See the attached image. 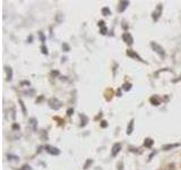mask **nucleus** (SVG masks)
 I'll list each match as a JSON object with an SVG mask.
<instances>
[{"instance_id":"a211bd4d","label":"nucleus","mask_w":181,"mask_h":170,"mask_svg":"<svg viewBox=\"0 0 181 170\" xmlns=\"http://www.w3.org/2000/svg\"><path fill=\"white\" fill-rule=\"evenodd\" d=\"M37 34H39V37H40L41 42H42V43H44V42H45V37H44V34L42 33V32H39Z\"/></svg>"},{"instance_id":"6e6552de","label":"nucleus","mask_w":181,"mask_h":170,"mask_svg":"<svg viewBox=\"0 0 181 170\" xmlns=\"http://www.w3.org/2000/svg\"><path fill=\"white\" fill-rule=\"evenodd\" d=\"M120 150H121V144H120V143H114V144H113V146H112V152H111V155H112V156H116V155H118V153L120 152Z\"/></svg>"},{"instance_id":"a878e982","label":"nucleus","mask_w":181,"mask_h":170,"mask_svg":"<svg viewBox=\"0 0 181 170\" xmlns=\"http://www.w3.org/2000/svg\"><path fill=\"white\" fill-rule=\"evenodd\" d=\"M92 162H93L92 160H88V161H87V162H86V164H85V167H84V168H85V169H87V167H88V164H89V163H92Z\"/></svg>"},{"instance_id":"ddd939ff","label":"nucleus","mask_w":181,"mask_h":170,"mask_svg":"<svg viewBox=\"0 0 181 170\" xmlns=\"http://www.w3.org/2000/svg\"><path fill=\"white\" fill-rule=\"evenodd\" d=\"M29 125L32 126L33 131H36V128H37V120L35 118H31L29 119Z\"/></svg>"},{"instance_id":"dca6fc26","label":"nucleus","mask_w":181,"mask_h":170,"mask_svg":"<svg viewBox=\"0 0 181 170\" xmlns=\"http://www.w3.org/2000/svg\"><path fill=\"white\" fill-rule=\"evenodd\" d=\"M18 156H16V155H13V154H8V160H10V161H18Z\"/></svg>"},{"instance_id":"aec40b11","label":"nucleus","mask_w":181,"mask_h":170,"mask_svg":"<svg viewBox=\"0 0 181 170\" xmlns=\"http://www.w3.org/2000/svg\"><path fill=\"white\" fill-rule=\"evenodd\" d=\"M62 49H64V50H65L66 52H67V51H69V50H70V48H69V45L67 44V43H64V44H62Z\"/></svg>"},{"instance_id":"b1692460","label":"nucleus","mask_w":181,"mask_h":170,"mask_svg":"<svg viewBox=\"0 0 181 170\" xmlns=\"http://www.w3.org/2000/svg\"><path fill=\"white\" fill-rule=\"evenodd\" d=\"M21 170H32V169H31V167H29V166L25 164V166L23 167V169H21Z\"/></svg>"},{"instance_id":"7ed1b4c3","label":"nucleus","mask_w":181,"mask_h":170,"mask_svg":"<svg viewBox=\"0 0 181 170\" xmlns=\"http://www.w3.org/2000/svg\"><path fill=\"white\" fill-rule=\"evenodd\" d=\"M49 107H50L51 109H53V110H59L61 108V102L59 101L58 99L52 98V99H50V101H49Z\"/></svg>"},{"instance_id":"423d86ee","label":"nucleus","mask_w":181,"mask_h":170,"mask_svg":"<svg viewBox=\"0 0 181 170\" xmlns=\"http://www.w3.org/2000/svg\"><path fill=\"white\" fill-rule=\"evenodd\" d=\"M129 6V1H126V0H121L119 1L118 4V13H123Z\"/></svg>"},{"instance_id":"0eeeda50","label":"nucleus","mask_w":181,"mask_h":170,"mask_svg":"<svg viewBox=\"0 0 181 170\" xmlns=\"http://www.w3.org/2000/svg\"><path fill=\"white\" fill-rule=\"evenodd\" d=\"M126 53H127V56H128V57H130V58H132V59L139 60V61H144V60L142 59V57L138 55L137 52L134 51V50H131V49H128V50L126 51Z\"/></svg>"},{"instance_id":"6ab92c4d","label":"nucleus","mask_w":181,"mask_h":170,"mask_svg":"<svg viewBox=\"0 0 181 170\" xmlns=\"http://www.w3.org/2000/svg\"><path fill=\"white\" fill-rule=\"evenodd\" d=\"M41 50H42V53H43V55H49V52H48V49H47V47L42 45V47H41Z\"/></svg>"},{"instance_id":"4468645a","label":"nucleus","mask_w":181,"mask_h":170,"mask_svg":"<svg viewBox=\"0 0 181 170\" xmlns=\"http://www.w3.org/2000/svg\"><path fill=\"white\" fill-rule=\"evenodd\" d=\"M154 144V141L152 138H146L144 141V146L145 148H152V145Z\"/></svg>"},{"instance_id":"20e7f679","label":"nucleus","mask_w":181,"mask_h":170,"mask_svg":"<svg viewBox=\"0 0 181 170\" xmlns=\"http://www.w3.org/2000/svg\"><path fill=\"white\" fill-rule=\"evenodd\" d=\"M45 148V151L51 155H59L60 154V150L57 148H54V146H51V145H45L44 146Z\"/></svg>"},{"instance_id":"f3484780","label":"nucleus","mask_w":181,"mask_h":170,"mask_svg":"<svg viewBox=\"0 0 181 170\" xmlns=\"http://www.w3.org/2000/svg\"><path fill=\"white\" fill-rule=\"evenodd\" d=\"M124 91H130L131 90V84L130 83H124L123 84V88H122Z\"/></svg>"},{"instance_id":"412c9836","label":"nucleus","mask_w":181,"mask_h":170,"mask_svg":"<svg viewBox=\"0 0 181 170\" xmlns=\"http://www.w3.org/2000/svg\"><path fill=\"white\" fill-rule=\"evenodd\" d=\"M19 103H21V105H22V109H23V112H24V115H26V109H25V105H24V103H23L22 100H19Z\"/></svg>"},{"instance_id":"39448f33","label":"nucleus","mask_w":181,"mask_h":170,"mask_svg":"<svg viewBox=\"0 0 181 170\" xmlns=\"http://www.w3.org/2000/svg\"><path fill=\"white\" fill-rule=\"evenodd\" d=\"M122 40L128 45L134 44V37H131V34L130 33H128V32H124V33L122 34Z\"/></svg>"},{"instance_id":"c85d7f7f","label":"nucleus","mask_w":181,"mask_h":170,"mask_svg":"<svg viewBox=\"0 0 181 170\" xmlns=\"http://www.w3.org/2000/svg\"><path fill=\"white\" fill-rule=\"evenodd\" d=\"M13 128H14V129H19V125H16V124H15V125H13Z\"/></svg>"},{"instance_id":"9d476101","label":"nucleus","mask_w":181,"mask_h":170,"mask_svg":"<svg viewBox=\"0 0 181 170\" xmlns=\"http://www.w3.org/2000/svg\"><path fill=\"white\" fill-rule=\"evenodd\" d=\"M5 70L7 73V81H11L13 80V69L10 67H5Z\"/></svg>"},{"instance_id":"4be33fe9","label":"nucleus","mask_w":181,"mask_h":170,"mask_svg":"<svg viewBox=\"0 0 181 170\" xmlns=\"http://www.w3.org/2000/svg\"><path fill=\"white\" fill-rule=\"evenodd\" d=\"M72 113H74V109H72V108H70V109L67 110V115H68V116H72Z\"/></svg>"},{"instance_id":"f03ea898","label":"nucleus","mask_w":181,"mask_h":170,"mask_svg":"<svg viewBox=\"0 0 181 170\" xmlns=\"http://www.w3.org/2000/svg\"><path fill=\"white\" fill-rule=\"evenodd\" d=\"M162 11H163V6H162V5H157L156 8L154 9L153 15H152V18H153V21H154V22H157V21H159V18L161 17Z\"/></svg>"},{"instance_id":"f8f14e48","label":"nucleus","mask_w":181,"mask_h":170,"mask_svg":"<svg viewBox=\"0 0 181 170\" xmlns=\"http://www.w3.org/2000/svg\"><path fill=\"white\" fill-rule=\"evenodd\" d=\"M150 101H151V103H152L153 105H155V107H157V105L161 104V101H160L156 96H152V98L150 99Z\"/></svg>"},{"instance_id":"f257e3e1","label":"nucleus","mask_w":181,"mask_h":170,"mask_svg":"<svg viewBox=\"0 0 181 170\" xmlns=\"http://www.w3.org/2000/svg\"><path fill=\"white\" fill-rule=\"evenodd\" d=\"M151 47H152V49L154 50V52H156L161 58H164V57H165V51H164V49H163L159 43H156V42H151Z\"/></svg>"},{"instance_id":"bb28decb","label":"nucleus","mask_w":181,"mask_h":170,"mask_svg":"<svg viewBox=\"0 0 181 170\" xmlns=\"http://www.w3.org/2000/svg\"><path fill=\"white\" fill-rule=\"evenodd\" d=\"M118 170H123V164H122V162L119 163V168H118Z\"/></svg>"},{"instance_id":"cd10ccee","label":"nucleus","mask_w":181,"mask_h":170,"mask_svg":"<svg viewBox=\"0 0 181 170\" xmlns=\"http://www.w3.org/2000/svg\"><path fill=\"white\" fill-rule=\"evenodd\" d=\"M99 26H101V27H104V22H103V21H100V22H99Z\"/></svg>"},{"instance_id":"393cba45","label":"nucleus","mask_w":181,"mask_h":170,"mask_svg":"<svg viewBox=\"0 0 181 170\" xmlns=\"http://www.w3.org/2000/svg\"><path fill=\"white\" fill-rule=\"evenodd\" d=\"M101 126H102V127H103V128H105V127L108 126V124H107V121H105V120H103V121H102V124H101Z\"/></svg>"},{"instance_id":"2eb2a0df","label":"nucleus","mask_w":181,"mask_h":170,"mask_svg":"<svg viewBox=\"0 0 181 170\" xmlns=\"http://www.w3.org/2000/svg\"><path fill=\"white\" fill-rule=\"evenodd\" d=\"M102 15H104V16L111 15V10H110V8L109 7H103L102 8Z\"/></svg>"},{"instance_id":"9b49d317","label":"nucleus","mask_w":181,"mask_h":170,"mask_svg":"<svg viewBox=\"0 0 181 170\" xmlns=\"http://www.w3.org/2000/svg\"><path fill=\"white\" fill-rule=\"evenodd\" d=\"M178 146H180L179 143H175V144H167V145H164V146H163V150H164V151H169V150H171V148H178Z\"/></svg>"},{"instance_id":"1a4fd4ad","label":"nucleus","mask_w":181,"mask_h":170,"mask_svg":"<svg viewBox=\"0 0 181 170\" xmlns=\"http://www.w3.org/2000/svg\"><path fill=\"white\" fill-rule=\"evenodd\" d=\"M134 123H135V119H131L129 125L127 127V132H126L127 135H131V133H132V131H134Z\"/></svg>"},{"instance_id":"5701e85b","label":"nucleus","mask_w":181,"mask_h":170,"mask_svg":"<svg viewBox=\"0 0 181 170\" xmlns=\"http://www.w3.org/2000/svg\"><path fill=\"white\" fill-rule=\"evenodd\" d=\"M101 34H107V27H102L101 29Z\"/></svg>"}]
</instances>
